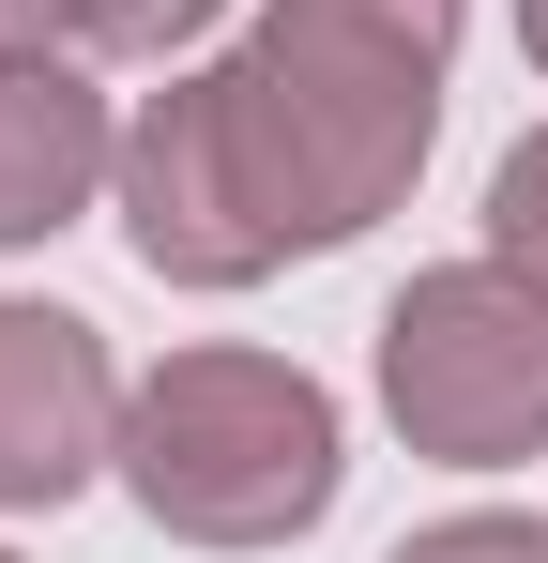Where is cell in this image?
<instances>
[{"mask_svg":"<svg viewBox=\"0 0 548 563\" xmlns=\"http://www.w3.org/2000/svg\"><path fill=\"white\" fill-rule=\"evenodd\" d=\"M472 0H260L229 62H183L122 122V244L153 289H260L336 260L427 184Z\"/></svg>","mask_w":548,"mask_h":563,"instance_id":"obj_1","label":"cell"},{"mask_svg":"<svg viewBox=\"0 0 548 563\" xmlns=\"http://www.w3.org/2000/svg\"><path fill=\"white\" fill-rule=\"evenodd\" d=\"M336 472H351V427H336V396L289 351H229L213 335V351H168L122 396V487L183 549H289V533H320Z\"/></svg>","mask_w":548,"mask_h":563,"instance_id":"obj_2","label":"cell"},{"mask_svg":"<svg viewBox=\"0 0 548 563\" xmlns=\"http://www.w3.org/2000/svg\"><path fill=\"white\" fill-rule=\"evenodd\" d=\"M381 411L396 442L442 472H518L548 457V305L487 244L427 260V275L381 305Z\"/></svg>","mask_w":548,"mask_h":563,"instance_id":"obj_3","label":"cell"},{"mask_svg":"<svg viewBox=\"0 0 548 563\" xmlns=\"http://www.w3.org/2000/svg\"><path fill=\"white\" fill-rule=\"evenodd\" d=\"M122 396L77 305H15L0 289V518H62L91 472H122Z\"/></svg>","mask_w":548,"mask_h":563,"instance_id":"obj_4","label":"cell"},{"mask_svg":"<svg viewBox=\"0 0 548 563\" xmlns=\"http://www.w3.org/2000/svg\"><path fill=\"white\" fill-rule=\"evenodd\" d=\"M122 184V107L91 92L77 46H0V260L62 244Z\"/></svg>","mask_w":548,"mask_h":563,"instance_id":"obj_5","label":"cell"},{"mask_svg":"<svg viewBox=\"0 0 548 563\" xmlns=\"http://www.w3.org/2000/svg\"><path fill=\"white\" fill-rule=\"evenodd\" d=\"M487 260H503V275L548 305V122L503 153V168H487Z\"/></svg>","mask_w":548,"mask_h":563,"instance_id":"obj_6","label":"cell"},{"mask_svg":"<svg viewBox=\"0 0 548 563\" xmlns=\"http://www.w3.org/2000/svg\"><path fill=\"white\" fill-rule=\"evenodd\" d=\"M213 15H229V0H77V46H107V62H183Z\"/></svg>","mask_w":548,"mask_h":563,"instance_id":"obj_7","label":"cell"},{"mask_svg":"<svg viewBox=\"0 0 548 563\" xmlns=\"http://www.w3.org/2000/svg\"><path fill=\"white\" fill-rule=\"evenodd\" d=\"M381 563H548V518H427V533H396Z\"/></svg>","mask_w":548,"mask_h":563,"instance_id":"obj_8","label":"cell"},{"mask_svg":"<svg viewBox=\"0 0 548 563\" xmlns=\"http://www.w3.org/2000/svg\"><path fill=\"white\" fill-rule=\"evenodd\" d=\"M0 46H77V0H0Z\"/></svg>","mask_w":548,"mask_h":563,"instance_id":"obj_9","label":"cell"},{"mask_svg":"<svg viewBox=\"0 0 548 563\" xmlns=\"http://www.w3.org/2000/svg\"><path fill=\"white\" fill-rule=\"evenodd\" d=\"M518 46H534V77H548V0H518Z\"/></svg>","mask_w":548,"mask_h":563,"instance_id":"obj_10","label":"cell"},{"mask_svg":"<svg viewBox=\"0 0 548 563\" xmlns=\"http://www.w3.org/2000/svg\"><path fill=\"white\" fill-rule=\"evenodd\" d=\"M0 563H15V549H0Z\"/></svg>","mask_w":548,"mask_h":563,"instance_id":"obj_11","label":"cell"}]
</instances>
